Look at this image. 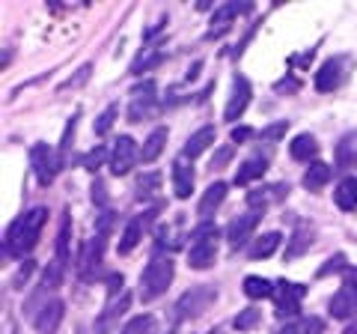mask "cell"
Wrapping results in <instances>:
<instances>
[{"label":"cell","mask_w":357,"mask_h":334,"mask_svg":"<svg viewBox=\"0 0 357 334\" xmlns=\"http://www.w3.org/2000/svg\"><path fill=\"white\" fill-rule=\"evenodd\" d=\"M45 221H48V209L36 206V209H27L24 215L15 218L13 224H9V230H6V245H3L9 257H27V254L36 248Z\"/></svg>","instance_id":"1"},{"label":"cell","mask_w":357,"mask_h":334,"mask_svg":"<svg viewBox=\"0 0 357 334\" xmlns=\"http://www.w3.org/2000/svg\"><path fill=\"white\" fill-rule=\"evenodd\" d=\"M173 275H176V269H173L170 257H152L149 266L143 269V277H140V289H143L140 298L143 302H152V298L164 296L173 284Z\"/></svg>","instance_id":"2"},{"label":"cell","mask_w":357,"mask_h":334,"mask_svg":"<svg viewBox=\"0 0 357 334\" xmlns=\"http://www.w3.org/2000/svg\"><path fill=\"white\" fill-rule=\"evenodd\" d=\"M215 286H191V289H185L182 298L173 305V319L176 322H185V319H194L199 314H206V310L215 305Z\"/></svg>","instance_id":"3"},{"label":"cell","mask_w":357,"mask_h":334,"mask_svg":"<svg viewBox=\"0 0 357 334\" xmlns=\"http://www.w3.org/2000/svg\"><path fill=\"white\" fill-rule=\"evenodd\" d=\"M30 161H33V173H36V180L42 185H51L54 176H57L60 167H63V155L54 147H48V143H36V147L30 150Z\"/></svg>","instance_id":"4"},{"label":"cell","mask_w":357,"mask_h":334,"mask_svg":"<svg viewBox=\"0 0 357 334\" xmlns=\"http://www.w3.org/2000/svg\"><path fill=\"white\" fill-rule=\"evenodd\" d=\"M102 251H105V236H93L81 245V257H77V275L81 281L93 284L98 272H102Z\"/></svg>","instance_id":"5"},{"label":"cell","mask_w":357,"mask_h":334,"mask_svg":"<svg viewBox=\"0 0 357 334\" xmlns=\"http://www.w3.org/2000/svg\"><path fill=\"white\" fill-rule=\"evenodd\" d=\"M307 296L304 284H292V281H277V293H274V305H277V317H298L301 314V302Z\"/></svg>","instance_id":"6"},{"label":"cell","mask_w":357,"mask_h":334,"mask_svg":"<svg viewBox=\"0 0 357 334\" xmlns=\"http://www.w3.org/2000/svg\"><path fill=\"white\" fill-rule=\"evenodd\" d=\"M137 159H140V152H137V143H134V138L131 135H119L114 140V147H110V173H114V176H126Z\"/></svg>","instance_id":"7"},{"label":"cell","mask_w":357,"mask_h":334,"mask_svg":"<svg viewBox=\"0 0 357 334\" xmlns=\"http://www.w3.org/2000/svg\"><path fill=\"white\" fill-rule=\"evenodd\" d=\"M250 99H253L250 81H248L244 75H236V78H232V93H229V99H227V108H223V119H227V122L241 119V114H244V110H248V105H250Z\"/></svg>","instance_id":"8"},{"label":"cell","mask_w":357,"mask_h":334,"mask_svg":"<svg viewBox=\"0 0 357 334\" xmlns=\"http://www.w3.org/2000/svg\"><path fill=\"white\" fill-rule=\"evenodd\" d=\"M215 260H218V233H215V227H208L206 236L203 233L197 236L191 254H188V266H191V269H211Z\"/></svg>","instance_id":"9"},{"label":"cell","mask_w":357,"mask_h":334,"mask_svg":"<svg viewBox=\"0 0 357 334\" xmlns=\"http://www.w3.org/2000/svg\"><path fill=\"white\" fill-rule=\"evenodd\" d=\"M345 72H349V60L345 57L325 60L321 63V69H319V75H316V90L319 93H333L345 81Z\"/></svg>","instance_id":"10"},{"label":"cell","mask_w":357,"mask_h":334,"mask_svg":"<svg viewBox=\"0 0 357 334\" xmlns=\"http://www.w3.org/2000/svg\"><path fill=\"white\" fill-rule=\"evenodd\" d=\"M131 307V289H126V293H119L114 302H110L105 310H102V317L96 319V326H93V331L96 334H110L114 331V326L122 319V314Z\"/></svg>","instance_id":"11"},{"label":"cell","mask_w":357,"mask_h":334,"mask_svg":"<svg viewBox=\"0 0 357 334\" xmlns=\"http://www.w3.org/2000/svg\"><path fill=\"white\" fill-rule=\"evenodd\" d=\"M155 110V84H140L131 90V105H128V117L134 122L146 119Z\"/></svg>","instance_id":"12"},{"label":"cell","mask_w":357,"mask_h":334,"mask_svg":"<svg viewBox=\"0 0 357 334\" xmlns=\"http://www.w3.org/2000/svg\"><path fill=\"white\" fill-rule=\"evenodd\" d=\"M63 314H66V305L60 302V298H51V302L42 305V310L33 317V326H36V331H42V334H54L60 328Z\"/></svg>","instance_id":"13"},{"label":"cell","mask_w":357,"mask_h":334,"mask_svg":"<svg viewBox=\"0 0 357 334\" xmlns=\"http://www.w3.org/2000/svg\"><path fill=\"white\" fill-rule=\"evenodd\" d=\"M250 3L248 0H236V3H229V6H220L218 13H215V18H211V30H208V39H218V36H223V33L229 30V24H232V18H236L238 13H250Z\"/></svg>","instance_id":"14"},{"label":"cell","mask_w":357,"mask_h":334,"mask_svg":"<svg viewBox=\"0 0 357 334\" xmlns=\"http://www.w3.org/2000/svg\"><path fill=\"white\" fill-rule=\"evenodd\" d=\"M256 224H259V212H250V215H241L236 218L232 224L227 227V239H229V248L238 251L244 242L250 239V233L256 230Z\"/></svg>","instance_id":"15"},{"label":"cell","mask_w":357,"mask_h":334,"mask_svg":"<svg viewBox=\"0 0 357 334\" xmlns=\"http://www.w3.org/2000/svg\"><path fill=\"white\" fill-rule=\"evenodd\" d=\"M152 218H155V209L143 212L140 218H134L131 224L126 227V233H122V242H119V248H116V251H119V257H128V254L137 248V245H140V236H143V227H146Z\"/></svg>","instance_id":"16"},{"label":"cell","mask_w":357,"mask_h":334,"mask_svg":"<svg viewBox=\"0 0 357 334\" xmlns=\"http://www.w3.org/2000/svg\"><path fill=\"white\" fill-rule=\"evenodd\" d=\"M173 188H176L178 200H188L194 194V170H191V164H188L185 155L173 161Z\"/></svg>","instance_id":"17"},{"label":"cell","mask_w":357,"mask_h":334,"mask_svg":"<svg viewBox=\"0 0 357 334\" xmlns=\"http://www.w3.org/2000/svg\"><path fill=\"white\" fill-rule=\"evenodd\" d=\"M289 191L286 182H277V185H265V188H256V191L248 194V206L253 209V212H262V209L268 203H277V200H283Z\"/></svg>","instance_id":"18"},{"label":"cell","mask_w":357,"mask_h":334,"mask_svg":"<svg viewBox=\"0 0 357 334\" xmlns=\"http://www.w3.org/2000/svg\"><path fill=\"white\" fill-rule=\"evenodd\" d=\"M227 182H215V185H208L206 191H203V197H199V203H197V212L203 215V218H211L218 212V206L227 200Z\"/></svg>","instance_id":"19"},{"label":"cell","mask_w":357,"mask_h":334,"mask_svg":"<svg viewBox=\"0 0 357 334\" xmlns=\"http://www.w3.org/2000/svg\"><path fill=\"white\" fill-rule=\"evenodd\" d=\"M312 227L307 224V221H301L298 224V230L292 233V242H289V248H286V260L292 263V260H298V257H304V254L310 251V245H312Z\"/></svg>","instance_id":"20"},{"label":"cell","mask_w":357,"mask_h":334,"mask_svg":"<svg viewBox=\"0 0 357 334\" xmlns=\"http://www.w3.org/2000/svg\"><path fill=\"white\" fill-rule=\"evenodd\" d=\"M211 143H215V129L206 126V129L194 131V135L185 140V150H182V155H185L188 161H191V159H197V155H203V152L211 147Z\"/></svg>","instance_id":"21"},{"label":"cell","mask_w":357,"mask_h":334,"mask_svg":"<svg viewBox=\"0 0 357 334\" xmlns=\"http://www.w3.org/2000/svg\"><path fill=\"white\" fill-rule=\"evenodd\" d=\"M337 167H342V170L357 167V131H349L345 138H340V143H337Z\"/></svg>","instance_id":"22"},{"label":"cell","mask_w":357,"mask_h":334,"mask_svg":"<svg viewBox=\"0 0 357 334\" xmlns=\"http://www.w3.org/2000/svg\"><path fill=\"white\" fill-rule=\"evenodd\" d=\"M280 242H283V233H277V230H271V233H262L256 242H250V257L253 260H265V257H271V254L280 248Z\"/></svg>","instance_id":"23"},{"label":"cell","mask_w":357,"mask_h":334,"mask_svg":"<svg viewBox=\"0 0 357 334\" xmlns=\"http://www.w3.org/2000/svg\"><path fill=\"white\" fill-rule=\"evenodd\" d=\"M164 147H167V129L164 126H158L155 131H149V138H146V143L140 147V161H146V164H152L158 155L164 152Z\"/></svg>","instance_id":"24"},{"label":"cell","mask_w":357,"mask_h":334,"mask_svg":"<svg viewBox=\"0 0 357 334\" xmlns=\"http://www.w3.org/2000/svg\"><path fill=\"white\" fill-rule=\"evenodd\" d=\"M333 200H337V206L342 209V212H354L357 209V180L354 176H345V180L337 185Z\"/></svg>","instance_id":"25"},{"label":"cell","mask_w":357,"mask_h":334,"mask_svg":"<svg viewBox=\"0 0 357 334\" xmlns=\"http://www.w3.org/2000/svg\"><path fill=\"white\" fill-rule=\"evenodd\" d=\"M265 170H268V159H265V155H253V159H248L241 164V170L236 176V185H248L253 180H262Z\"/></svg>","instance_id":"26"},{"label":"cell","mask_w":357,"mask_h":334,"mask_svg":"<svg viewBox=\"0 0 357 334\" xmlns=\"http://www.w3.org/2000/svg\"><path fill=\"white\" fill-rule=\"evenodd\" d=\"M241 286L250 298H274V293H277V284H271L268 277H259V275H248Z\"/></svg>","instance_id":"27"},{"label":"cell","mask_w":357,"mask_h":334,"mask_svg":"<svg viewBox=\"0 0 357 334\" xmlns=\"http://www.w3.org/2000/svg\"><path fill=\"white\" fill-rule=\"evenodd\" d=\"M161 173L158 170H146L137 176V188H134V194H137V200H152L155 194L161 191Z\"/></svg>","instance_id":"28"},{"label":"cell","mask_w":357,"mask_h":334,"mask_svg":"<svg viewBox=\"0 0 357 334\" xmlns=\"http://www.w3.org/2000/svg\"><path fill=\"white\" fill-rule=\"evenodd\" d=\"M289 152H292L295 161H312L319 155V143L312 135H298L292 140V147H289Z\"/></svg>","instance_id":"29"},{"label":"cell","mask_w":357,"mask_h":334,"mask_svg":"<svg viewBox=\"0 0 357 334\" xmlns=\"http://www.w3.org/2000/svg\"><path fill=\"white\" fill-rule=\"evenodd\" d=\"M331 176H333V170L328 164H310V170L304 173V188L307 191H321L328 182H331Z\"/></svg>","instance_id":"30"},{"label":"cell","mask_w":357,"mask_h":334,"mask_svg":"<svg viewBox=\"0 0 357 334\" xmlns=\"http://www.w3.org/2000/svg\"><path fill=\"white\" fill-rule=\"evenodd\" d=\"M354 307H357V298L349 286L340 289L337 296L331 298V317H337V319H345V317H351L354 314Z\"/></svg>","instance_id":"31"},{"label":"cell","mask_w":357,"mask_h":334,"mask_svg":"<svg viewBox=\"0 0 357 334\" xmlns=\"http://www.w3.org/2000/svg\"><path fill=\"white\" fill-rule=\"evenodd\" d=\"M63 272H66V263L54 257L48 266H45L42 281H39V289H45V293H54V289H60V284H63Z\"/></svg>","instance_id":"32"},{"label":"cell","mask_w":357,"mask_h":334,"mask_svg":"<svg viewBox=\"0 0 357 334\" xmlns=\"http://www.w3.org/2000/svg\"><path fill=\"white\" fill-rule=\"evenodd\" d=\"M321 331H325V322L319 317H301L280 328V334H321Z\"/></svg>","instance_id":"33"},{"label":"cell","mask_w":357,"mask_h":334,"mask_svg":"<svg viewBox=\"0 0 357 334\" xmlns=\"http://www.w3.org/2000/svg\"><path fill=\"white\" fill-rule=\"evenodd\" d=\"M69 242H72V218L69 212H63V221H60V233H57V245H54V257L57 260H69Z\"/></svg>","instance_id":"34"},{"label":"cell","mask_w":357,"mask_h":334,"mask_svg":"<svg viewBox=\"0 0 357 334\" xmlns=\"http://www.w3.org/2000/svg\"><path fill=\"white\" fill-rule=\"evenodd\" d=\"M152 331H155V317L140 314V317H134L119 334H152Z\"/></svg>","instance_id":"35"},{"label":"cell","mask_w":357,"mask_h":334,"mask_svg":"<svg viewBox=\"0 0 357 334\" xmlns=\"http://www.w3.org/2000/svg\"><path fill=\"white\" fill-rule=\"evenodd\" d=\"M262 322V314L256 307H244L241 314L236 317V322H232V326H236L238 331H250V328H256Z\"/></svg>","instance_id":"36"},{"label":"cell","mask_w":357,"mask_h":334,"mask_svg":"<svg viewBox=\"0 0 357 334\" xmlns=\"http://www.w3.org/2000/svg\"><path fill=\"white\" fill-rule=\"evenodd\" d=\"M345 266H349V260H345V254H333V257L321 266V269L316 272V277H328V275H337V272H345Z\"/></svg>","instance_id":"37"},{"label":"cell","mask_w":357,"mask_h":334,"mask_svg":"<svg viewBox=\"0 0 357 334\" xmlns=\"http://www.w3.org/2000/svg\"><path fill=\"white\" fill-rule=\"evenodd\" d=\"M114 119H116V105H107V110H102L96 119V135H107L110 126H114Z\"/></svg>","instance_id":"38"},{"label":"cell","mask_w":357,"mask_h":334,"mask_svg":"<svg viewBox=\"0 0 357 334\" xmlns=\"http://www.w3.org/2000/svg\"><path fill=\"white\" fill-rule=\"evenodd\" d=\"M232 159H236V147H220L218 152H215V159H211V164H208V170H223Z\"/></svg>","instance_id":"39"},{"label":"cell","mask_w":357,"mask_h":334,"mask_svg":"<svg viewBox=\"0 0 357 334\" xmlns=\"http://www.w3.org/2000/svg\"><path fill=\"white\" fill-rule=\"evenodd\" d=\"M105 159H107V147H98L89 155H84V167H86V170H98V164H102Z\"/></svg>","instance_id":"40"},{"label":"cell","mask_w":357,"mask_h":334,"mask_svg":"<svg viewBox=\"0 0 357 334\" xmlns=\"http://www.w3.org/2000/svg\"><path fill=\"white\" fill-rule=\"evenodd\" d=\"M283 135H286V122H274V126L259 131V140H280Z\"/></svg>","instance_id":"41"},{"label":"cell","mask_w":357,"mask_h":334,"mask_svg":"<svg viewBox=\"0 0 357 334\" xmlns=\"http://www.w3.org/2000/svg\"><path fill=\"white\" fill-rule=\"evenodd\" d=\"M33 272H36V263H30V260H27V263H24V266H21V269H18V275H15L13 286H15V289H21V286L27 284V277H30Z\"/></svg>","instance_id":"42"},{"label":"cell","mask_w":357,"mask_h":334,"mask_svg":"<svg viewBox=\"0 0 357 334\" xmlns=\"http://www.w3.org/2000/svg\"><path fill=\"white\" fill-rule=\"evenodd\" d=\"M110 227H114V212H102L96 221V236H107Z\"/></svg>","instance_id":"43"},{"label":"cell","mask_w":357,"mask_h":334,"mask_svg":"<svg viewBox=\"0 0 357 334\" xmlns=\"http://www.w3.org/2000/svg\"><path fill=\"white\" fill-rule=\"evenodd\" d=\"M93 200H96V206H105V203H107V197H105V182H102V180L93 182Z\"/></svg>","instance_id":"44"},{"label":"cell","mask_w":357,"mask_h":334,"mask_svg":"<svg viewBox=\"0 0 357 334\" xmlns=\"http://www.w3.org/2000/svg\"><path fill=\"white\" fill-rule=\"evenodd\" d=\"M89 72H93V66H89V63H86V66H84V69H77V75L72 78V81H66L63 87H75V84H81V81L86 84V78H89Z\"/></svg>","instance_id":"45"},{"label":"cell","mask_w":357,"mask_h":334,"mask_svg":"<svg viewBox=\"0 0 357 334\" xmlns=\"http://www.w3.org/2000/svg\"><path fill=\"white\" fill-rule=\"evenodd\" d=\"M119 286H122V277L119 275H110V281H107V296H119Z\"/></svg>","instance_id":"46"},{"label":"cell","mask_w":357,"mask_h":334,"mask_svg":"<svg viewBox=\"0 0 357 334\" xmlns=\"http://www.w3.org/2000/svg\"><path fill=\"white\" fill-rule=\"evenodd\" d=\"M250 138H253V131H250V129H236V131H232V140H236V143L250 140Z\"/></svg>","instance_id":"47"},{"label":"cell","mask_w":357,"mask_h":334,"mask_svg":"<svg viewBox=\"0 0 357 334\" xmlns=\"http://www.w3.org/2000/svg\"><path fill=\"white\" fill-rule=\"evenodd\" d=\"M349 289H351L354 298H357V272H351V275H349Z\"/></svg>","instance_id":"48"},{"label":"cell","mask_w":357,"mask_h":334,"mask_svg":"<svg viewBox=\"0 0 357 334\" xmlns=\"http://www.w3.org/2000/svg\"><path fill=\"white\" fill-rule=\"evenodd\" d=\"M345 334H357V319L351 322V326H349V328H345Z\"/></svg>","instance_id":"49"}]
</instances>
